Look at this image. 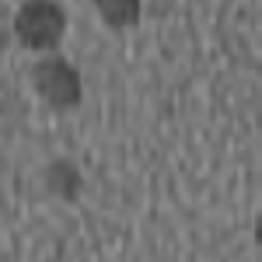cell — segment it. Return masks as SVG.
<instances>
[{
  "label": "cell",
  "instance_id": "cell-1",
  "mask_svg": "<svg viewBox=\"0 0 262 262\" xmlns=\"http://www.w3.org/2000/svg\"><path fill=\"white\" fill-rule=\"evenodd\" d=\"M14 39L32 53H53L67 35V11L56 0H25L14 14Z\"/></svg>",
  "mask_w": 262,
  "mask_h": 262
},
{
  "label": "cell",
  "instance_id": "cell-2",
  "mask_svg": "<svg viewBox=\"0 0 262 262\" xmlns=\"http://www.w3.org/2000/svg\"><path fill=\"white\" fill-rule=\"evenodd\" d=\"M28 81H32V91L53 112H70L84 98L81 70L74 63H67L63 56H42V60H35L32 70H28Z\"/></svg>",
  "mask_w": 262,
  "mask_h": 262
},
{
  "label": "cell",
  "instance_id": "cell-3",
  "mask_svg": "<svg viewBox=\"0 0 262 262\" xmlns=\"http://www.w3.org/2000/svg\"><path fill=\"white\" fill-rule=\"evenodd\" d=\"M95 11L112 32H126V28L140 25L143 0H95Z\"/></svg>",
  "mask_w": 262,
  "mask_h": 262
},
{
  "label": "cell",
  "instance_id": "cell-4",
  "mask_svg": "<svg viewBox=\"0 0 262 262\" xmlns=\"http://www.w3.org/2000/svg\"><path fill=\"white\" fill-rule=\"evenodd\" d=\"M81 185H84L81 171L70 161H53L46 168V189H49L53 196H60V200H77Z\"/></svg>",
  "mask_w": 262,
  "mask_h": 262
},
{
  "label": "cell",
  "instance_id": "cell-5",
  "mask_svg": "<svg viewBox=\"0 0 262 262\" xmlns=\"http://www.w3.org/2000/svg\"><path fill=\"white\" fill-rule=\"evenodd\" d=\"M7 39H11V32L0 25V56H4V49H7Z\"/></svg>",
  "mask_w": 262,
  "mask_h": 262
}]
</instances>
